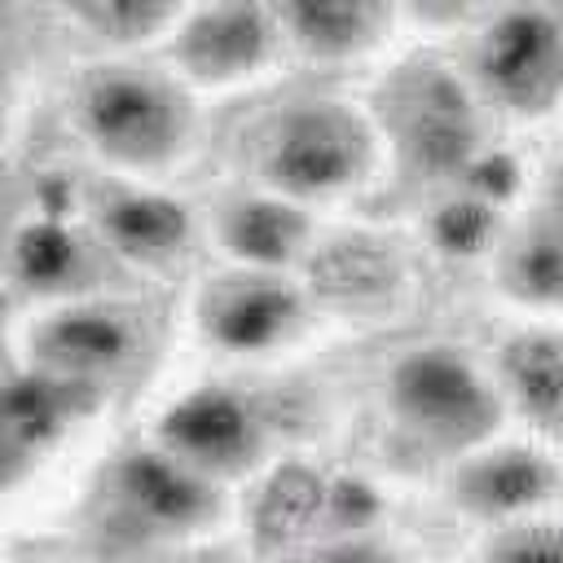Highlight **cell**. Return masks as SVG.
Wrapping results in <instances>:
<instances>
[{"label": "cell", "instance_id": "cell-4", "mask_svg": "<svg viewBox=\"0 0 563 563\" xmlns=\"http://www.w3.org/2000/svg\"><path fill=\"white\" fill-rule=\"evenodd\" d=\"M374 123L418 176H466L484 158V106L466 70L431 57L391 75Z\"/></svg>", "mask_w": 563, "mask_h": 563}, {"label": "cell", "instance_id": "cell-17", "mask_svg": "<svg viewBox=\"0 0 563 563\" xmlns=\"http://www.w3.org/2000/svg\"><path fill=\"white\" fill-rule=\"evenodd\" d=\"M400 286V264L387 242L339 238L321 242L308 255V290L339 308H378Z\"/></svg>", "mask_w": 563, "mask_h": 563}, {"label": "cell", "instance_id": "cell-22", "mask_svg": "<svg viewBox=\"0 0 563 563\" xmlns=\"http://www.w3.org/2000/svg\"><path fill=\"white\" fill-rule=\"evenodd\" d=\"M427 233L444 255H484V251H497L506 224H501V211L493 198L457 194L431 211Z\"/></svg>", "mask_w": 563, "mask_h": 563}, {"label": "cell", "instance_id": "cell-25", "mask_svg": "<svg viewBox=\"0 0 563 563\" xmlns=\"http://www.w3.org/2000/svg\"><path fill=\"white\" fill-rule=\"evenodd\" d=\"M22 457H26V453H22V449L0 431V493L22 475Z\"/></svg>", "mask_w": 563, "mask_h": 563}, {"label": "cell", "instance_id": "cell-3", "mask_svg": "<svg viewBox=\"0 0 563 563\" xmlns=\"http://www.w3.org/2000/svg\"><path fill=\"white\" fill-rule=\"evenodd\" d=\"M383 391L391 418L405 431L457 457L493 444L506 422L497 378L449 343H422L400 352L387 369Z\"/></svg>", "mask_w": 563, "mask_h": 563}, {"label": "cell", "instance_id": "cell-24", "mask_svg": "<svg viewBox=\"0 0 563 563\" xmlns=\"http://www.w3.org/2000/svg\"><path fill=\"white\" fill-rule=\"evenodd\" d=\"M299 563H391V559L374 541H334V545H325Z\"/></svg>", "mask_w": 563, "mask_h": 563}, {"label": "cell", "instance_id": "cell-16", "mask_svg": "<svg viewBox=\"0 0 563 563\" xmlns=\"http://www.w3.org/2000/svg\"><path fill=\"white\" fill-rule=\"evenodd\" d=\"M497 290L532 312V317H563V233L541 216L501 233L497 242Z\"/></svg>", "mask_w": 563, "mask_h": 563}, {"label": "cell", "instance_id": "cell-26", "mask_svg": "<svg viewBox=\"0 0 563 563\" xmlns=\"http://www.w3.org/2000/svg\"><path fill=\"white\" fill-rule=\"evenodd\" d=\"M541 216L563 233V167H554L550 180H545V211Z\"/></svg>", "mask_w": 563, "mask_h": 563}, {"label": "cell", "instance_id": "cell-1", "mask_svg": "<svg viewBox=\"0 0 563 563\" xmlns=\"http://www.w3.org/2000/svg\"><path fill=\"white\" fill-rule=\"evenodd\" d=\"M75 128L114 172H172L194 145V97L172 70L106 62L75 88Z\"/></svg>", "mask_w": 563, "mask_h": 563}, {"label": "cell", "instance_id": "cell-12", "mask_svg": "<svg viewBox=\"0 0 563 563\" xmlns=\"http://www.w3.org/2000/svg\"><path fill=\"white\" fill-rule=\"evenodd\" d=\"M216 242L233 260V268L286 277L312 255V216L290 198L251 189L216 211Z\"/></svg>", "mask_w": 563, "mask_h": 563}, {"label": "cell", "instance_id": "cell-10", "mask_svg": "<svg viewBox=\"0 0 563 563\" xmlns=\"http://www.w3.org/2000/svg\"><path fill=\"white\" fill-rule=\"evenodd\" d=\"M559 462L537 444H484L457 462L453 497L462 510L493 519V523H523L537 519L559 497Z\"/></svg>", "mask_w": 563, "mask_h": 563}, {"label": "cell", "instance_id": "cell-8", "mask_svg": "<svg viewBox=\"0 0 563 563\" xmlns=\"http://www.w3.org/2000/svg\"><path fill=\"white\" fill-rule=\"evenodd\" d=\"M308 321V295L282 273L233 268L216 277L198 299V325L207 343L233 356H268L286 347Z\"/></svg>", "mask_w": 563, "mask_h": 563}, {"label": "cell", "instance_id": "cell-5", "mask_svg": "<svg viewBox=\"0 0 563 563\" xmlns=\"http://www.w3.org/2000/svg\"><path fill=\"white\" fill-rule=\"evenodd\" d=\"M466 79L484 110L537 123L563 110V22L550 4H506L479 18Z\"/></svg>", "mask_w": 563, "mask_h": 563}, {"label": "cell", "instance_id": "cell-7", "mask_svg": "<svg viewBox=\"0 0 563 563\" xmlns=\"http://www.w3.org/2000/svg\"><path fill=\"white\" fill-rule=\"evenodd\" d=\"M154 449H163L176 462L194 466L198 475L224 484L229 475H242L260 462L264 422L242 391L207 383V387H189L158 413Z\"/></svg>", "mask_w": 563, "mask_h": 563}, {"label": "cell", "instance_id": "cell-14", "mask_svg": "<svg viewBox=\"0 0 563 563\" xmlns=\"http://www.w3.org/2000/svg\"><path fill=\"white\" fill-rule=\"evenodd\" d=\"M273 9L286 35V48L325 66L369 57L396 22V13L378 0H290Z\"/></svg>", "mask_w": 563, "mask_h": 563}, {"label": "cell", "instance_id": "cell-9", "mask_svg": "<svg viewBox=\"0 0 563 563\" xmlns=\"http://www.w3.org/2000/svg\"><path fill=\"white\" fill-rule=\"evenodd\" d=\"M136 347H141L136 321L110 303H70L48 312L31 330L35 369L70 387H88L97 378L119 374L136 356Z\"/></svg>", "mask_w": 563, "mask_h": 563}, {"label": "cell", "instance_id": "cell-19", "mask_svg": "<svg viewBox=\"0 0 563 563\" xmlns=\"http://www.w3.org/2000/svg\"><path fill=\"white\" fill-rule=\"evenodd\" d=\"M70 391H75L70 383L48 378V374H40V369H31V374L4 383V387H0V431H4L22 453L48 444V440L66 427V418H70Z\"/></svg>", "mask_w": 563, "mask_h": 563}, {"label": "cell", "instance_id": "cell-27", "mask_svg": "<svg viewBox=\"0 0 563 563\" xmlns=\"http://www.w3.org/2000/svg\"><path fill=\"white\" fill-rule=\"evenodd\" d=\"M559 22H563V4H559Z\"/></svg>", "mask_w": 563, "mask_h": 563}, {"label": "cell", "instance_id": "cell-20", "mask_svg": "<svg viewBox=\"0 0 563 563\" xmlns=\"http://www.w3.org/2000/svg\"><path fill=\"white\" fill-rule=\"evenodd\" d=\"M92 40H101L114 53H132L145 44H167L172 26L180 22L185 4H163V0H79L66 9Z\"/></svg>", "mask_w": 563, "mask_h": 563}, {"label": "cell", "instance_id": "cell-2", "mask_svg": "<svg viewBox=\"0 0 563 563\" xmlns=\"http://www.w3.org/2000/svg\"><path fill=\"white\" fill-rule=\"evenodd\" d=\"M378 123L352 101L303 97L273 114L260 141V189L299 207L361 189L378 163Z\"/></svg>", "mask_w": 563, "mask_h": 563}, {"label": "cell", "instance_id": "cell-18", "mask_svg": "<svg viewBox=\"0 0 563 563\" xmlns=\"http://www.w3.org/2000/svg\"><path fill=\"white\" fill-rule=\"evenodd\" d=\"M330 484L308 466H277L264 479V493L255 501V537L264 550H290L299 545L330 510Z\"/></svg>", "mask_w": 563, "mask_h": 563}, {"label": "cell", "instance_id": "cell-6", "mask_svg": "<svg viewBox=\"0 0 563 563\" xmlns=\"http://www.w3.org/2000/svg\"><path fill=\"white\" fill-rule=\"evenodd\" d=\"M286 53V35L273 4L220 0L185 4L180 22L167 35L172 75L194 92H224L260 79Z\"/></svg>", "mask_w": 563, "mask_h": 563}, {"label": "cell", "instance_id": "cell-21", "mask_svg": "<svg viewBox=\"0 0 563 563\" xmlns=\"http://www.w3.org/2000/svg\"><path fill=\"white\" fill-rule=\"evenodd\" d=\"M88 264L84 238L62 220H31L13 233V273L35 290L70 286Z\"/></svg>", "mask_w": 563, "mask_h": 563}, {"label": "cell", "instance_id": "cell-11", "mask_svg": "<svg viewBox=\"0 0 563 563\" xmlns=\"http://www.w3.org/2000/svg\"><path fill=\"white\" fill-rule=\"evenodd\" d=\"M114 488H119V501L154 532L189 537V532H207L224 515L220 484L154 444L119 462Z\"/></svg>", "mask_w": 563, "mask_h": 563}, {"label": "cell", "instance_id": "cell-13", "mask_svg": "<svg viewBox=\"0 0 563 563\" xmlns=\"http://www.w3.org/2000/svg\"><path fill=\"white\" fill-rule=\"evenodd\" d=\"M97 238L141 268H163L189 251L194 216L189 207L154 185H114L97 202Z\"/></svg>", "mask_w": 563, "mask_h": 563}, {"label": "cell", "instance_id": "cell-15", "mask_svg": "<svg viewBox=\"0 0 563 563\" xmlns=\"http://www.w3.org/2000/svg\"><path fill=\"white\" fill-rule=\"evenodd\" d=\"M497 387L506 413L515 409L541 435H563V339L550 330H519L497 356Z\"/></svg>", "mask_w": 563, "mask_h": 563}, {"label": "cell", "instance_id": "cell-23", "mask_svg": "<svg viewBox=\"0 0 563 563\" xmlns=\"http://www.w3.org/2000/svg\"><path fill=\"white\" fill-rule=\"evenodd\" d=\"M484 563H563V523L541 515L523 523H506L488 541Z\"/></svg>", "mask_w": 563, "mask_h": 563}]
</instances>
